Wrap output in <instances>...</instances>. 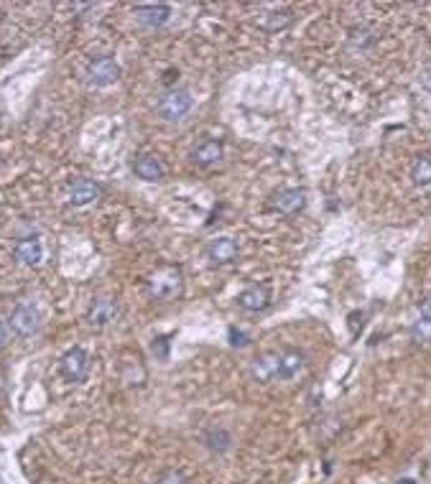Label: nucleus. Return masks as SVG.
Segmentation results:
<instances>
[{
    "label": "nucleus",
    "mask_w": 431,
    "mask_h": 484,
    "mask_svg": "<svg viewBox=\"0 0 431 484\" xmlns=\"http://www.w3.org/2000/svg\"><path fill=\"white\" fill-rule=\"evenodd\" d=\"M8 329L21 339H28L41 329V314L34 301H21L18 306H13L8 316Z\"/></svg>",
    "instance_id": "1"
},
{
    "label": "nucleus",
    "mask_w": 431,
    "mask_h": 484,
    "mask_svg": "<svg viewBox=\"0 0 431 484\" xmlns=\"http://www.w3.org/2000/svg\"><path fill=\"white\" fill-rule=\"evenodd\" d=\"M181 283H184L181 268H161L148 278V293L156 301H171L181 293Z\"/></svg>",
    "instance_id": "2"
},
{
    "label": "nucleus",
    "mask_w": 431,
    "mask_h": 484,
    "mask_svg": "<svg viewBox=\"0 0 431 484\" xmlns=\"http://www.w3.org/2000/svg\"><path fill=\"white\" fill-rule=\"evenodd\" d=\"M192 105H194L192 92L179 87V90H169V92L161 97L159 105H156V112H159V117H163L166 123H177V120H181V117L192 110Z\"/></svg>",
    "instance_id": "3"
},
{
    "label": "nucleus",
    "mask_w": 431,
    "mask_h": 484,
    "mask_svg": "<svg viewBox=\"0 0 431 484\" xmlns=\"http://www.w3.org/2000/svg\"><path fill=\"white\" fill-rule=\"evenodd\" d=\"M59 372H61V377L72 385L85 383L87 372H90V357H87V352L82 350V347L67 350L59 359Z\"/></svg>",
    "instance_id": "4"
},
{
    "label": "nucleus",
    "mask_w": 431,
    "mask_h": 484,
    "mask_svg": "<svg viewBox=\"0 0 431 484\" xmlns=\"http://www.w3.org/2000/svg\"><path fill=\"white\" fill-rule=\"evenodd\" d=\"M118 314H120V303L115 296H97L87 306V324L100 329V326L112 324L118 319Z\"/></svg>",
    "instance_id": "5"
},
{
    "label": "nucleus",
    "mask_w": 431,
    "mask_h": 484,
    "mask_svg": "<svg viewBox=\"0 0 431 484\" xmlns=\"http://www.w3.org/2000/svg\"><path fill=\"white\" fill-rule=\"evenodd\" d=\"M120 79V64L112 57H100L90 61L87 67V82L92 87H110Z\"/></svg>",
    "instance_id": "6"
},
{
    "label": "nucleus",
    "mask_w": 431,
    "mask_h": 484,
    "mask_svg": "<svg viewBox=\"0 0 431 484\" xmlns=\"http://www.w3.org/2000/svg\"><path fill=\"white\" fill-rule=\"evenodd\" d=\"M100 184H94L92 179H74L64 189V199H67L69 207H87V204L100 199Z\"/></svg>",
    "instance_id": "7"
},
{
    "label": "nucleus",
    "mask_w": 431,
    "mask_h": 484,
    "mask_svg": "<svg viewBox=\"0 0 431 484\" xmlns=\"http://www.w3.org/2000/svg\"><path fill=\"white\" fill-rule=\"evenodd\" d=\"M133 174L138 179H143L148 184H159L166 179V166H163V161L159 156H153V153H138L136 159H133Z\"/></svg>",
    "instance_id": "8"
},
{
    "label": "nucleus",
    "mask_w": 431,
    "mask_h": 484,
    "mask_svg": "<svg viewBox=\"0 0 431 484\" xmlns=\"http://www.w3.org/2000/svg\"><path fill=\"white\" fill-rule=\"evenodd\" d=\"M250 375L258 383H276L279 380V352H263L250 362Z\"/></svg>",
    "instance_id": "9"
},
{
    "label": "nucleus",
    "mask_w": 431,
    "mask_h": 484,
    "mask_svg": "<svg viewBox=\"0 0 431 484\" xmlns=\"http://www.w3.org/2000/svg\"><path fill=\"white\" fill-rule=\"evenodd\" d=\"M13 258L16 263L26 268H34L43 260V248L39 237H21V240L13 245Z\"/></svg>",
    "instance_id": "10"
},
{
    "label": "nucleus",
    "mask_w": 431,
    "mask_h": 484,
    "mask_svg": "<svg viewBox=\"0 0 431 484\" xmlns=\"http://www.w3.org/2000/svg\"><path fill=\"white\" fill-rule=\"evenodd\" d=\"M133 16L146 28H159V26H163L171 18V8L163 6V3H146V6H136L133 8Z\"/></svg>",
    "instance_id": "11"
},
{
    "label": "nucleus",
    "mask_w": 431,
    "mask_h": 484,
    "mask_svg": "<svg viewBox=\"0 0 431 484\" xmlns=\"http://www.w3.org/2000/svg\"><path fill=\"white\" fill-rule=\"evenodd\" d=\"M271 207L281 214H296L306 207V192L304 189H281L279 194H273Z\"/></svg>",
    "instance_id": "12"
},
{
    "label": "nucleus",
    "mask_w": 431,
    "mask_h": 484,
    "mask_svg": "<svg viewBox=\"0 0 431 484\" xmlns=\"http://www.w3.org/2000/svg\"><path fill=\"white\" fill-rule=\"evenodd\" d=\"M268 303H271V293H268V288H263V285H248L245 291H240V296H237V306L243 311H248V314L265 311Z\"/></svg>",
    "instance_id": "13"
},
{
    "label": "nucleus",
    "mask_w": 431,
    "mask_h": 484,
    "mask_svg": "<svg viewBox=\"0 0 431 484\" xmlns=\"http://www.w3.org/2000/svg\"><path fill=\"white\" fill-rule=\"evenodd\" d=\"M237 252H240V248H237V242L232 240V237H217V240H212L210 248H207V255H210V260L214 265H228V263H232V260L237 258Z\"/></svg>",
    "instance_id": "14"
},
{
    "label": "nucleus",
    "mask_w": 431,
    "mask_h": 484,
    "mask_svg": "<svg viewBox=\"0 0 431 484\" xmlns=\"http://www.w3.org/2000/svg\"><path fill=\"white\" fill-rule=\"evenodd\" d=\"M306 359L301 352L296 350H283L279 352V380H294L301 375Z\"/></svg>",
    "instance_id": "15"
},
{
    "label": "nucleus",
    "mask_w": 431,
    "mask_h": 484,
    "mask_svg": "<svg viewBox=\"0 0 431 484\" xmlns=\"http://www.w3.org/2000/svg\"><path fill=\"white\" fill-rule=\"evenodd\" d=\"M222 153H225V150H222L220 141H204L202 145H197V148L192 150V161H194L197 166L210 168V166H214V163H220Z\"/></svg>",
    "instance_id": "16"
},
{
    "label": "nucleus",
    "mask_w": 431,
    "mask_h": 484,
    "mask_svg": "<svg viewBox=\"0 0 431 484\" xmlns=\"http://www.w3.org/2000/svg\"><path fill=\"white\" fill-rule=\"evenodd\" d=\"M411 179H414L416 186L431 184V156L429 153H423V156H419V159L414 161V166H411Z\"/></svg>",
    "instance_id": "17"
},
{
    "label": "nucleus",
    "mask_w": 431,
    "mask_h": 484,
    "mask_svg": "<svg viewBox=\"0 0 431 484\" xmlns=\"http://www.w3.org/2000/svg\"><path fill=\"white\" fill-rule=\"evenodd\" d=\"M204 443H207L212 451H225V449H230V434L225 428H210L207 436H204Z\"/></svg>",
    "instance_id": "18"
},
{
    "label": "nucleus",
    "mask_w": 431,
    "mask_h": 484,
    "mask_svg": "<svg viewBox=\"0 0 431 484\" xmlns=\"http://www.w3.org/2000/svg\"><path fill=\"white\" fill-rule=\"evenodd\" d=\"M411 336H414V342H419V344H423V342H429L431 339V321H416L414 324V329H411Z\"/></svg>",
    "instance_id": "19"
},
{
    "label": "nucleus",
    "mask_w": 431,
    "mask_h": 484,
    "mask_svg": "<svg viewBox=\"0 0 431 484\" xmlns=\"http://www.w3.org/2000/svg\"><path fill=\"white\" fill-rule=\"evenodd\" d=\"M375 41V36L368 31V28H360V31H352L350 34V46H360V49H365V46H370V43Z\"/></svg>",
    "instance_id": "20"
},
{
    "label": "nucleus",
    "mask_w": 431,
    "mask_h": 484,
    "mask_svg": "<svg viewBox=\"0 0 431 484\" xmlns=\"http://www.w3.org/2000/svg\"><path fill=\"white\" fill-rule=\"evenodd\" d=\"M151 350L159 359H166L169 357V339H166V336H156L151 344Z\"/></svg>",
    "instance_id": "21"
},
{
    "label": "nucleus",
    "mask_w": 431,
    "mask_h": 484,
    "mask_svg": "<svg viewBox=\"0 0 431 484\" xmlns=\"http://www.w3.org/2000/svg\"><path fill=\"white\" fill-rule=\"evenodd\" d=\"M248 342H250V336H248L245 332H240V329H235V326H230V344H232V347H245Z\"/></svg>",
    "instance_id": "22"
},
{
    "label": "nucleus",
    "mask_w": 431,
    "mask_h": 484,
    "mask_svg": "<svg viewBox=\"0 0 431 484\" xmlns=\"http://www.w3.org/2000/svg\"><path fill=\"white\" fill-rule=\"evenodd\" d=\"M419 311H421V319L431 321V296H426V299L419 303Z\"/></svg>",
    "instance_id": "23"
},
{
    "label": "nucleus",
    "mask_w": 431,
    "mask_h": 484,
    "mask_svg": "<svg viewBox=\"0 0 431 484\" xmlns=\"http://www.w3.org/2000/svg\"><path fill=\"white\" fill-rule=\"evenodd\" d=\"M159 484H184V476L181 474H177V472H169V474L163 476Z\"/></svg>",
    "instance_id": "24"
},
{
    "label": "nucleus",
    "mask_w": 431,
    "mask_h": 484,
    "mask_svg": "<svg viewBox=\"0 0 431 484\" xmlns=\"http://www.w3.org/2000/svg\"><path fill=\"white\" fill-rule=\"evenodd\" d=\"M6 336H8V329H6V324H3V321H0V347H3V344H6Z\"/></svg>",
    "instance_id": "25"
},
{
    "label": "nucleus",
    "mask_w": 431,
    "mask_h": 484,
    "mask_svg": "<svg viewBox=\"0 0 431 484\" xmlns=\"http://www.w3.org/2000/svg\"><path fill=\"white\" fill-rule=\"evenodd\" d=\"M398 484H416V482H414V479H401Z\"/></svg>",
    "instance_id": "26"
}]
</instances>
